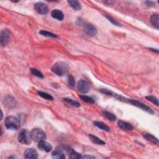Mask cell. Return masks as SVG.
<instances>
[{
    "mask_svg": "<svg viewBox=\"0 0 159 159\" xmlns=\"http://www.w3.org/2000/svg\"><path fill=\"white\" fill-rule=\"evenodd\" d=\"M69 69V68L67 64L63 62H58L54 63L51 69L52 72L59 77H62L67 74Z\"/></svg>",
    "mask_w": 159,
    "mask_h": 159,
    "instance_id": "cell-1",
    "label": "cell"
},
{
    "mask_svg": "<svg viewBox=\"0 0 159 159\" xmlns=\"http://www.w3.org/2000/svg\"><path fill=\"white\" fill-rule=\"evenodd\" d=\"M35 10L40 14H46L49 12V7L46 4L42 2H37L34 5Z\"/></svg>",
    "mask_w": 159,
    "mask_h": 159,
    "instance_id": "cell-7",
    "label": "cell"
},
{
    "mask_svg": "<svg viewBox=\"0 0 159 159\" xmlns=\"http://www.w3.org/2000/svg\"><path fill=\"white\" fill-rule=\"evenodd\" d=\"M31 132L27 129H22L18 135V141L20 143L25 145H29L32 142Z\"/></svg>",
    "mask_w": 159,
    "mask_h": 159,
    "instance_id": "cell-3",
    "label": "cell"
},
{
    "mask_svg": "<svg viewBox=\"0 0 159 159\" xmlns=\"http://www.w3.org/2000/svg\"><path fill=\"white\" fill-rule=\"evenodd\" d=\"M77 88L80 92L83 94L88 93L90 90L89 83L83 80H81L78 82Z\"/></svg>",
    "mask_w": 159,
    "mask_h": 159,
    "instance_id": "cell-6",
    "label": "cell"
},
{
    "mask_svg": "<svg viewBox=\"0 0 159 159\" xmlns=\"http://www.w3.org/2000/svg\"><path fill=\"white\" fill-rule=\"evenodd\" d=\"M146 99L147 100H149L150 101L152 102V103H154V104H156V106H158V99L156 97L154 96H147L146 97Z\"/></svg>",
    "mask_w": 159,
    "mask_h": 159,
    "instance_id": "cell-27",
    "label": "cell"
},
{
    "mask_svg": "<svg viewBox=\"0 0 159 159\" xmlns=\"http://www.w3.org/2000/svg\"><path fill=\"white\" fill-rule=\"evenodd\" d=\"M52 157L54 158L57 159H64L65 158V154L62 152V150L57 149L54 150V152L52 153Z\"/></svg>",
    "mask_w": 159,
    "mask_h": 159,
    "instance_id": "cell-16",
    "label": "cell"
},
{
    "mask_svg": "<svg viewBox=\"0 0 159 159\" xmlns=\"http://www.w3.org/2000/svg\"><path fill=\"white\" fill-rule=\"evenodd\" d=\"M83 158H94V157H92V156H84V157H83Z\"/></svg>",
    "mask_w": 159,
    "mask_h": 159,
    "instance_id": "cell-31",
    "label": "cell"
},
{
    "mask_svg": "<svg viewBox=\"0 0 159 159\" xmlns=\"http://www.w3.org/2000/svg\"><path fill=\"white\" fill-rule=\"evenodd\" d=\"M144 137L147 141H149L151 142L156 144H158V140L157 138H156V137H154V136L150 134H148V133H144Z\"/></svg>",
    "mask_w": 159,
    "mask_h": 159,
    "instance_id": "cell-19",
    "label": "cell"
},
{
    "mask_svg": "<svg viewBox=\"0 0 159 159\" xmlns=\"http://www.w3.org/2000/svg\"><path fill=\"white\" fill-rule=\"evenodd\" d=\"M70 152V158H82L81 154H79L78 152H77L76 151H75L73 149H70L69 150Z\"/></svg>",
    "mask_w": 159,
    "mask_h": 159,
    "instance_id": "cell-23",
    "label": "cell"
},
{
    "mask_svg": "<svg viewBox=\"0 0 159 159\" xmlns=\"http://www.w3.org/2000/svg\"><path fill=\"white\" fill-rule=\"evenodd\" d=\"M38 94L41 96L42 98H43L44 99H45L47 100H54V98H53V96H52L51 94H49L47 93H45V92H38Z\"/></svg>",
    "mask_w": 159,
    "mask_h": 159,
    "instance_id": "cell-22",
    "label": "cell"
},
{
    "mask_svg": "<svg viewBox=\"0 0 159 159\" xmlns=\"http://www.w3.org/2000/svg\"><path fill=\"white\" fill-rule=\"evenodd\" d=\"M89 137L91 141H92L93 143L96 144L97 145H104L105 142L102 141L101 139H100V138H98L96 136L94 135L93 134H89Z\"/></svg>",
    "mask_w": 159,
    "mask_h": 159,
    "instance_id": "cell-18",
    "label": "cell"
},
{
    "mask_svg": "<svg viewBox=\"0 0 159 159\" xmlns=\"http://www.w3.org/2000/svg\"><path fill=\"white\" fill-rule=\"evenodd\" d=\"M118 124L119 127L124 131H132L134 129V126L132 125L123 121H119Z\"/></svg>",
    "mask_w": 159,
    "mask_h": 159,
    "instance_id": "cell-12",
    "label": "cell"
},
{
    "mask_svg": "<svg viewBox=\"0 0 159 159\" xmlns=\"http://www.w3.org/2000/svg\"><path fill=\"white\" fill-rule=\"evenodd\" d=\"M10 39V32L7 29H3L1 32V44L3 47L6 46Z\"/></svg>",
    "mask_w": 159,
    "mask_h": 159,
    "instance_id": "cell-8",
    "label": "cell"
},
{
    "mask_svg": "<svg viewBox=\"0 0 159 159\" xmlns=\"http://www.w3.org/2000/svg\"><path fill=\"white\" fill-rule=\"evenodd\" d=\"M123 100L125 102H127V103H129L132 104V105L135 106H137L139 108H141V109H142V110L146 111L147 113H149V114L153 115L154 113V111L149 106L146 105L145 104L141 103V101H139L136 100H132V99H125V98H122V100Z\"/></svg>",
    "mask_w": 159,
    "mask_h": 159,
    "instance_id": "cell-4",
    "label": "cell"
},
{
    "mask_svg": "<svg viewBox=\"0 0 159 159\" xmlns=\"http://www.w3.org/2000/svg\"><path fill=\"white\" fill-rule=\"evenodd\" d=\"M103 115L106 118L108 119L111 121H115L117 119L116 116L113 114L111 113H109L108 111H103Z\"/></svg>",
    "mask_w": 159,
    "mask_h": 159,
    "instance_id": "cell-21",
    "label": "cell"
},
{
    "mask_svg": "<svg viewBox=\"0 0 159 159\" xmlns=\"http://www.w3.org/2000/svg\"><path fill=\"white\" fill-rule=\"evenodd\" d=\"M52 17L58 21H63L64 19V14L59 9H54L51 13Z\"/></svg>",
    "mask_w": 159,
    "mask_h": 159,
    "instance_id": "cell-13",
    "label": "cell"
},
{
    "mask_svg": "<svg viewBox=\"0 0 159 159\" xmlns=\"http://www.w3.org/2000/svg\"><path fill=\"white\" fill-rule=\"evenodd\" d=\"M67 2L69 3V5L72 7L74 10L78 11L80 9H81L82 8L80 2L79 1H77V0H70V1H68Z\"/></svg>",
    "mask_w": 159,
    "mask_h": 159,
    "instance_id": "cell-15",
    "label": "cell"
},
{
    "mask_svg": "<svg viewBox=\"0 0 159 159\" xmlns=\"http://www.w3.org/2000/svg\"><path fill=\"white\" fill-rule=\"evenodd\" d=\"M68 82H69V84L70 86L73 87L75 85V80L73 77L71 76V75L69 76V79H68Z\"/></svg>",
    "mask_w": 159,
    "mask_h": 159,
    "instance_id": "cell-28",
    "label": "cell"
},
{
    "mask_svg": "<svg viewBox=\"0 0 159 159\" xmlns=\"http://www.w3.org/2000/svg\"><path fill=\"white\" fill-rule=\"evenodd\" d=\"M150 22L155 28L158 29L159 28V17L157 13L154 14L150 16Z\"/></svg>",
    "mask_w": 159,
    "mask_h": 159,
    "instance_id": "cell-14",
    "label": "cell"
},
{
    "mask_svg": "<svg viewBox=\"0 0 159 159\" xmlns=\"http://www.w3.org/2000/svg\"><path fill=\"white\" fill-rule=\"evenodd\" d=\"M24 156L26 158H37L38 157V154L35 149H28L25 150Z\"/></svg>",
    "mask_w": 159,
    "mask_h": 159,
    "instance_id": "cell-11",
    "label": "cell"
},
{
    "mask_svg": "<svg viewBox=\"0 0 159 159\" xmlns=\"http://www.w3.org/2000/svg\"><path fill=\"white\" fill-rule=\"evenodd\" d=\"M94 126H96L97 127H98L100 129L109 132L110 131V127H109L108 126H107L106 124L102 123V122H99V121H95L94 123Z\"/></svg>",
    "mask_w": 159,
    "mask_h": 159,
    "instance_id": "cell-17",
    "label": "cell"
},
{
    "mask_svg": "<svg viewBox=\"0 0 159 159\" xmlns=\"http://www.w3.org/2000/svg\"><path fill=\"white\" fill-rule=\"evenodd\" d=\"M101 92L102 93H104V94H108V95H112V94H113V93H112L111 92H109V90H106V89H102V90H101Z\"/></svg>",
    "mask_w": 159,
    "mask_h": 159,
    "instance_id": "cell-30",
    "label": "cell"
},
{
    "mask_svg": "<svg viewBox=\"0 0 159 159\" xmlns=\"http://www.w3.org/2000/svg\"><path fill=\"white\" fill-rule=\"evenodd\" d=\"M39 34L40 35L45 36V37H53V38H57V36L54 34H53L52 32H48L46 31H44V30H42V31H40L39 32Z\"/></svg>",
    "mask_w": 159,
    "mask_h": 159,
    "instance_id": "cell-24",
    "label": "cell"
},
{
    "mask_svg": "<svg viewBox=\"0 0 159 159\" xmlns=\"http://www.w3.org/2000/svg\"><path fill=\"white\" fill-rule=\"evenodd\" d=\"M82 100L83 101L86 102V103H91V104H93L94 103V100L92 98H91L90 96H86V95H81L80 96Z\"/></svg>",
    "mask_w": 159,
    "mask_h": 159,
    "instance_id": "cell-25",
    "label": "cell"
},
{
    "mask_svg": "<svg viewBox=\"0 0 159 159\" xmlns=\"http://www.w3.org/2000/svg\"><path fill=\"white\" fill-rule=\"evenodd\" d=\"M37 147L40 150L44 151V152H49L52 150V146L50 144L45 142V141L39 142Z\"/></svg>",
    "mask_w": 159,
    "mask_h": 159,
    "instance_id": "cell-9",
    "label": "cell"
},
{
    "mask_svg": "<svg viewBox=\"0 0 159 159\" xmlns=\"http://www.w3.org/2000/svg\"><path fill=\"white\" fill-rule=\"evenodd\" d=\"M63 100L64 102H65L66 103L72 106H73V107L78 108L80 106V104L78 101H75L73 100L69 99V98H63Z\"/></svg>",
    "mask_w": 159,
    "mask_h": 159,
    "instance_id": "cell-20",
    "label": "cell"
},
{
    "mask_svg": "<svg viewBox=\"0 0 159 159\" xmlns=\"http://www.w3.org/2000/svg\"><path fill=\"white\" fill-rule=\"evenodd\" d=\"M31 72L33 75H34V76H36L37 77L40 78H44L42 73L41 72H40V71L39 70H37V69H32L31 70Z\"/></svg>",
    "mask_w": 159,
    "mask_h": 159,
    "instance_id": "cell-26",
    "label": "cell"
},
{
    "mask_svg": "<svg viewBox=\"0 0 159 159\" xmlns=\"http://www.w3.org/2000/svg\"><path fill=\"white\" fill-rule=\"evenodd\" d=\"M106 18L108 19V20L111 22L112 24H115V25H116V26H120V24L118 23V22H117L116 21H115V20H114V19L112 18L111 17H110V16H106Z\"/></svg>",
    "mask_w": 159,
    "mask_h": 159,
    "instance_id": "cell-29",
    "label": "cell"
},
{
    "mask_svg": "<svg viewBox=\"0 0 159 159\" xmlns=\"http://www.w3.org/2000/svg\"><path fill=\"white\" fill-rule=\"evenodd\" d=\"M5 127L9 130L16 131L20 129L21 126L20 121L14 116H7L5 121Z\"/></svg>",
    "mask_w": 159,
    "mask_h": 159,
    "instance_id": "cell-2",
    "label": "cell"
},
{
    "mask_svg": "<svg viewBox=\"0 0 159 159\" xmlns=\"http://www.w3.org/2000/svg\"><path fill=\"white\" fill-rule=\"evenodd\" d=\"M31 135L32 140L37 142L45 141L46 138V134L45 132L39 128L34 129L31 131Z\"/></svg>",
    "mask_w": 159,
    "mask_h": 159,
    "instance_id": "cell-5",
    "label": "cell"
},
{
    "mask_svg": "<svg viewBox=\"0 0 159 159\" xmlns=\"http://www.w3.org/2000/svg\"><path fill=\"white\" fill-rule=\"evenodd\" d=\"M85 31L87 34L90 36H94L97 34V29L94 26L91 24H85Z\"/></svg>",
    "mask_w": 159,
    "mask_h": 159,
    "instance_id": "cell-10",
    "label": "cell"
}]
</instances>
